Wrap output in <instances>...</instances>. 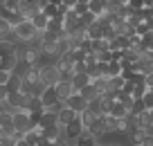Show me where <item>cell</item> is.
<instances>
[{"instance_id": "d4e9b609", "label": "cell", "mask_w": 153, "mask_h": 146, "mask_svg": "<svg viewBox=\"0 0 153 146\" xmlns=\"http://www.w3.org/2000/svg\"><path fill=\"white\" fill-rule=\"evenodd\" d=\"M144 83H146V90H149V92H153V74L146 76V81H144Z\"/></svg>"}, {"instance_id": "6da1fadb", "label": "cell", "mask_w": 153, "mask_h": 146, "mask_svg": "<svg viewBox=\"0 0 153 146\" xmlns=\"http://www.w3.org/2000/svg\"><path fill=\"white\" fill-rule=\"evenodd\" d=\"M38 81L45 88H54L61 81V72H59L56 65H43V67H38Z\"/></svg>"}, {"instance_id": "4316f807", "label": "cell", "mask_w": 153, "mask_h": 146, "mask_svg": "<svg viewBox=\"0 0 153 146\" xmlns=\"http://www.w3.org/2000/svg\"><path fill=\"white\" fill-rule=\"evenodd\" d=\"M16 146H29V144H27V142H25V139H23V137H20V139H18V142H16Z\"/></svg>"}, {"instance_id": "7402d4cb", "label": "cell", "mask_w": 153, "mask_h": 146, "mask_svg": "<svg viewBox=\"0 0 153 146\" xmlns=\"http://www.w3.org/2000/svg\"><path fill=\"white\" fill-rule=\"evenodd\" d=\"M140 101H142V106H144V110H146V113H151V110H153V92H146Z\"/></svg>"}, {"instance_id": "f1b7e54d", "label": "cell", "mask_w": 153, "mask_h": 146, "mask_svg": "<svg viewBox=\"0 0 153 146\" xmlns=\"http://www.w3.org/2000/svg\"><path fill=\"white\" fill-rule=\"evenodd\" d=\"M95 146H104V144H101V142H97V144H95Z\"/></svg>"}, {"instance_id": "52a82bcc", "label": "cell", "mask_w": 153, "mask_h": 146, "mask_svg": "<svg viewBox=\"0 0 153 146\" xmlns=\"http://www.w3.org/2000/svg\"><path fill=\"white\" fill-rule=\"evenodd\" d=\"M41 99V104H43V110L45 108H50V106H54V104H59V99H56V92H54V88H45V92L38 97Z\"/></svg>"}, {"instance_id": "83f0119b", "label": "cell", "mask_w": 153, "mask_h": 146, "mask_svg": "<svg viewBox=\"0 0 153 146\" xmlns=\"http://www.w3.org/2000/svg\"><path fill=\"white\" fill-rule=\"evenodd\" d=\"M106 146H126V144H122V142L117 139V142H113V144H106Z\"/></svg>"}, {"instance_id": "e0dca14e", "label": "cell", "mask_w": 153, "mask_h": 146, "mask_svg": "<svg viewBox=\"0 0 153 146\" xmlns=\"http://www.w3.org/2000/svg\"><path fill=\"white\" fill-rule=\"evenodd\" d=\"M79 122H81L83 130H90V126L97 122V117H95V115H90L88 110H83V113H79Z\"/></svg>"}, {"instance_id": "ffe728a7", "label": "cell", "mask_w": 153, "mask_h": 146, "mask_svg": "<svg viewBox=\"0 0 153 146\" xmlns=\"http://www.w3.org/2000/svg\"><path fill=\"white\" fill-rule=\"evenodd\" d=\"M76 16H86L88 14V0H74V7H72Z\"/></svg>"}, {"instance_id": "5b68a950", "label": "cell", "mask_w": 153, "mask_h": 146, "mask_svg": "<svg viewBox=\"0 0 153 146\" xmlns=\"http://www.w3.org/2000/svg\"><path fill=\"white\" fill-rule=\"evenodd\" d=\"M54 92H56V99L63 104V101H65L74 90H72V83H68V81H59V83L54 85Z\"/></svg>"}, {"instance_id": "44dd1931", "label": "cell", "mask_w": 153, "mask_h": 146, "mask_svg": "<svg viewBox=\"0 0 153 146\" xmlns=\"http://www.w3.org/2000/svg\"><path fill=\"white\" fill-rule=\"evenodd\" d=\"M5 88H7V92H9V94H16V92L20 90V79L11 74V79L7 81V85H5Z\"/></svg>"}, {"instance_id": "8992f818", "label": "cell", "mask_w": 153, "mask_h": 146, "mask_svg": "<svg viewBox=\"0 0 153 146\" xmlns=\"http://www.w3.org/2000/svg\"><path fill=\"white\" fill-rule=\"evenodd\" d=\"M88 14L95 18H101L106 14V0H88Z\"/></svg>"}, {"instance_id": "d6986e66", "label": "cell", "mask_w": 153, "mask_h": 146, "mask_svg": "<svg viewBox=\"0 0 153 146\" xmlns=\"http://www.w3.org/2000/svg\"><path fill=\"white\" fill-rule=\"evenodd\" d=\"M11 124H14V115H11L9 110H2V113H0V130H2V128H9Z\"/></svg>"}, {"instance_id": "ba28073f", "label": "cell", "mask_w": 153, "mask_h": 146, "mask_svg": "<svg viewBox=\"0 0 153 146\" xmlns=\"http://www.w3.org/2000/svg\"><path fill=\"white\" fill-rule=\"evenodd\" d=\"M144 139H146V135H144L142 126H140V128H135V130H131L128 135H126V142H128V146H140Z\"/></svg>"}, {"instance_id": "7a4b0ae2", "label": "cell", "mask_w": 153, "mask_h": 146, "mask_svg": "<svg viewBox=\"0 0 153 146\" xmlns=\"http://www.w3.org/2000/svg\"><path fill=\"white\" fill-rule=\"evenodd\" d=\"M14 130L20 133V135H25L27 130H32V126H29V113H25V110H14Z\"/></svg>"}, {"instance_id": "9c48e42d", "label": "cell", "mask_w": 153, "mask_h": 146, "mask_svg": "<svg viewBox=\"0 0 153 146\" xmlns=\"http://www.w3.org/2000/svg\"><path fill=\"white\" fill-rule=\"evenodd\" d=\"M86 85H90V79H88L86 72H83V74H74V76H72V90H74V92H81Z\"/></svg>"}, {"instance_id": "3957f363", "label": "cell", "mask_w": 153, "mask_h": 146, "mask_svg": "<svg viewBox=\"0 0 153 146\" xmlns=\"http://www.w3.org/2000/svg\"><path fill=\"white\" fill-rule=\"evenodd\" d=\"M63 106H65L68 110H72V113H76V115H79V113H83V110L88 108L86 99H83V97H81L79 92H72L70 97H68V99L63 101Z\"/></svg>"}, {"instance_id": "2e32d148", "label": "cell", "mask_w": 153, "mask_h": 146, "mask_svg": "<svg viewBox=\"0 0 153 146\" xmlns=\"http://www.w3.org/2000/svg\"><path fill=\"white\" fill-rule=\"evenodd\" d=\"M79 94H81L83 99H86V104H90V101H97V99H99V92L95 90V85H92V83H90V85H86V88H83Z\"/></svg>"}, {"instance_id": "603a6c76", "label": "cell", "mask_w": 153, "mask_h": 146, "mask_svg": "<svg viewBox=\"0 0 153 146\" xmlns=\"http://www.w3.org/2000/svg\"><path fill=\"white\" fill-rule=\"evenodd\" d=\"M41 115H43V113H29V126H32V128H38Z\"/></svg>"}, {"instance_id": "ac0fdd59", "label": "cell", "mask_w": 153, "mask_h": 146, "mask_svg": "<svg viewBox=\"0 0 153 146\" xmlns=\"http://www.w3.org/2000/svg\"><path fill=\"white\" fill-rule=\"evenodd\" d=\"M106 79H115V76H122V65L120 63H108V65H106Z\"/></svg>"}, {"instance_id": "277c9868", "label": "cell", "mask_w": 153, "mask_h": 146, "mask_svg": "<svg viewBox=\"0 0 153 146\" xmlns=\"http://www.w3.org/2000/svg\"><path fill=\"white\" fill-rule=\"evenodd\" d=\"M76 117H79L76 113H72V110H68L65 106H63V110L56 115V126H59V128H68V126H70V124L74 122Z\"/></svg>"}, {"instance_id": "8fae6325", "label": "cell", "mask_w": 153, "mask_h": 146, "mask_svg": "<svg viewBox=\"0 0 153 146\" xmlns=\"http://www.w3.org/2000/svg\"><path fill=\"white\" fill-rule=\"evenodd\" d=\"M108 117H113V119H124V117H128V110L124 108V106L120 104V101H115L113 106H110V113H108Z\"/></svg>"}, {"instance_id": "4fadbf2b", "label": "cell", "mask_w": 153, "mask_h": 146, "mask_svg": "<svg viewBox=\"0 0 153 146\" xmlns=\"http://www.w3.org/2000/svg\"><path fill=\"white\" fill-rule=\"evenodd\" d=\"M29 23H32V25H34V29H36V32H38V34H43V32H45V29H48V23H50V20H48V18H45V16H43V14H36V16H34V18H32V20H29Z\"/></svg>"}, {"instance_id": "5bb4252c", "label": "cell", "mask_w": 153, "mask_h": 146, "mask_svg": "<svg viewBox=\"0 0 153 146\" xmlns=\"http://www.w3.org/2000/svg\"><path fill=\"white\" fill-rule=\"evenodd\" d=\"M61 130H63V128H59V126L45 128V130H43V139L45 142H59V139H61Z\"/></svg>"}, {"instance_id": "9a60e30c", "label": "cell", "mask_w": 153, "mask_h": 146, "mask_svg": "<svg viewBox=\"0 0 153 146\" xmlns=\"http://www.w3.org/2000/svg\"><path fill=\"white\" fill-rule=\"evenodd\" d=\"M25 110H27V113H43V104H41V99H38V97H27Z\"/></svg>"}, {"instance_id": "7c38bea8", "label": "cell", "mask_w": 153, "mask_h": 146, "mask_svg": "<svg viewBox=\"0 0 153 146\" xmlns=\"http://www.w3.org/2000/svg\"><path fill=\"white\" fill-rule=\"evenodd\" d=\"M86 36H88V41H101V38H104V27H101L99 23L90 25V27L86 29Z\"/></svg>"}, {"instance_id": "484cf974", "label": "cell", "mask_w": 153, "mask_h": 146, "mask_svg": "<svg viewBox=\"0 0 153 146\" xmlns=\"http://www.w3.org/2000/svg\"><path fill=\"white\" fill-rule=\"evenodd\" d=\"M140 146H153V139H149V137H146V139H144Z\"/></svg>"}, {"instance_id": "cb8c5ba5", "label": "cell", "mask_w": 153, "mask_h": 146, "mask_svg": "<svg viewBox=\"0 0 153 146\" xmlns=\"http://www.w3.org/2000/svg\"><path fill=\"white\" fill-rule=\"evenodd\" d=\"M11 79V72L7 70H0V85H7V81Z\"/></svg>"}, {"instance_id": "30bf717a", "label": "cell", "mask_w": 153, "mask_h": 146, "mask_svg": "<svg viewBox=\"0 0 153 146\" xmlns=\"http://www.w3.org/2000/svg\"><path fill=\"white\" fill-rule=\"evenodd\" d=\"M97 142H99V139H97L95 135H90L88 130H83L81 135H79V137L74 139V146H95Z\"/></svg>"}]
</instances>
